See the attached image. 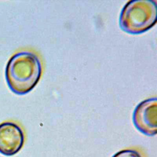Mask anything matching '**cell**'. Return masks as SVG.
<instances>
[{"label":"cell","instance_id":"5","mask_svg":"<svg viewBox=\"0 0 157 157\" xmlns=\"http://www.w3.org/2000/svg\"><path fill=\"white\" fill-rule=\"evenodd\" d=\"M112 157H144L142 154L137 150L128 148L124 149L116 153Z\"/></svg>","mask_w":157,"mask_h":157},{"label":"cell","instance_id":"3","mask_svg":"<svg viewBox=\"0 0 157 157\" xmlns=\"http://www.w3.org/2000/svg\"><path fill=\"white\" fill-rule=\"evenodd\" d=\"M132 120L136 128L142 133L153 136L157 133V99H145L135 108Z\"/></svg>","mask_w":157,"mask_h":157},{"label":"cell","instance_id":"1","mask_svg":"<svg viewBox=\"0 0 157 157\" xmlns=\"http://www.w3.org/2000/svg\"><path fill=\"white\" fill-rule=\"evenodd\" d=\"M42 64L34 53L22 51L14 54L8 61L5 76L10 90L17 94L31 91L42 75Z\"/></svg>","mask_w":157,"mask_h":157},{"label":"cell","instance_id":"4","mask_svg":"<svg viewBox=\"0 0 157 157\" xmlns=\"http://www.w3.org/2000/svg\"><path fill=\"white\" fill-rule=\"evenodd\" d=\"M25 142L23 129L17 123L5 121L0 124V153L12 156L22 148Z\"/></svg>","mask_w":157,"mask_h":157},{"label":"cell","instance_id":"2","mask_svg":"<svg viewBox=\"0 0 157 157\" xmlns=\"http://www.w3.org/2000/svg\"><path fill=\"white\" fill-rule=\"evenodd\" d=\"M156 2L150 0L129 1L122 9L119 24L124 32L131 34L144 33L156 22Z\"/></svg>","mask_w":157,"mask_h":157}]
</instances>
